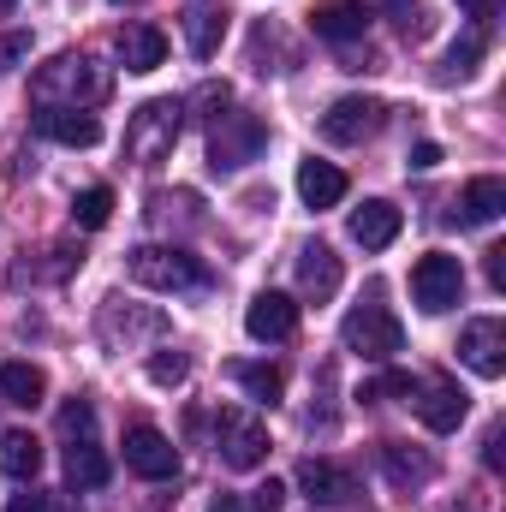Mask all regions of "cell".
Instances as JSON below:
<instances>
[{"instance_id": "obj_1", "label": "cell", "mask_w": 506, "mask_h": 512, "mask_svg": "<svg viewBox=\"0 0 506 512\" xmlns=\"http://www.w3.org/2000/svg\"><path fill=\"white\" fill-rule=\"evenodd\" d=\"M108 96V72L84 54H60L36 72V102L42 108H96Z\"/></svg>"}, {"instance_id": "obj_2", "label": "cell", "mask_w": 506, "mask_h": 512, "mask_svg": "<svg viewBox=\"0 0 506 512\" xmlns=\"http://www.w3.org/2000/svg\"><path fill=\"white\" fill-rule=\"evenodd\" d=\"M126 268L131 280L149 286V292H203L209 286V268L191 251H173V245H137Z\"/></svg>"}, {"instance_id": "obj_3", "label": "cell", "mask_w": 506, "mask_h": 512, "mask_svg": "<svg viewBox=\"0 0 506 512\" xmlns=\"http://www.w3.org/2000/svg\"><path fill=\"white\" fill-rule=\"evenodd\" d=\"M60 429H66V477L78 489H102L108 483V453L96 447V411H90V399H72L60 411Z\"/></svg>"}, {"instance_id": "obj_4", "label": "cell", "mask_w": 506, "mask_h": 512, "mask_svg": "<svg viewBox=\"0 0 506 512\" xmlns=\"http://www.w3.org/2000/svg\"><path fill=\"white\" fill-rule=\"evenodd\" d=\"M340 340H346L358 358H370V364H393V358L405 352V328H399V316H393L387 304H358V310L340 322Z\"/></svg>"}, {"instance_id": "obj_5", "label": "cell", "mask_w": 506, "mask_h": 512, "mask_svg": "<svg viewBox=\"0 0 506 512\" xmlns=\"http://www.w3.org/2000/svg\"><path fill=\"white\" fill-rule=\"evenodd\" d=\"M215 453H221V465H233V471H256V465L268 459V423L251 417V411H239V405H227V411L215 417Z\"/></svg>"}, {"instance_id": "obj_6", "label": "cell", "mask_w": 506, "mask_h": 512, "mask_svg": "<svg viewBox=\"0 0 506 512\" xmlns=\"http://www.w3.org/2000/svg\"><path fill=\"white\" fill-rule=\"evenodd\" d=\"M411 298H417V310H429V316L453 310V304L465 298V268H459V256H447V251L417 256V268H411Z\"/></svg>"}, {"instance_id": "obj_7", "label": "cell", "mask_w": 506, "mask_h": 512, "mask_svg": "<svg viewBox=\"0 0 506 512\" xmlns=\"http://www.w3.org/2000/svg\"><path fill=\"white\" fill-rule=\"evenodd\" d=\"M262 143H268V126L256 114H221L215 137H209V167L215 173H239V167H251L262 155Z\"/></svg>"}, {"instance_id": "obj_8", "label": "cell", "mask_w": 506, "mask_h": 512, "mask_svg": "<svg viewBox=\"0 0 506 512\" xmlns=\"http://www.w3.org/2000/svg\"><path fill=\"white\" fill-rule=\"evenodd\" d=\"M179 114H185V102H149V108H137L126 126V149L137 161H161L167 149H173V137H179Z\"/></svg>"}, {"instance_id": "obj_9", "label": "cell", "mask_w": 506, "mask_h": 512, "mask_svg": "<svg viewBox=\"0 0 506 512\" xmlns=\"http://www.w3.org/2000/svg\"><path fill=\"white\" fill-rule=\"evenodd\" d=\"M411 405H417L423 429H435V435H453V429L465 423V411H471L465 387L453 382V376H429V382H417L411 387Z\"/></svg>"}, {"instance_id": "obj_10", "label": "cell", "mask_w": 506, "mask_h": 512, "mask_svg": "<svg viewBox=\"0 0 506 512\" xmlns=\"http://www.w3.org/2000/svg\"><path fill=\"white\" fill-rule=\"evenodd\" d=\"M387 120V102L376 96H340L328 114H322V137L328 143H370Z\"/></svg>"}, {"instance_id": "obj_11", "label": "cell", "mask_w": 506, "mask_h": 512, "mask_svg": "<svg viewBox=\"0 0 506 512\" xmlns=\"http://www.w3.org/2000/svg\"><path fill=\"white\" fill-rule=\"evenodd\" d=\"M126 465L137 477H149V483H167V477H179V447L161 429L137 423V429H126Z\"/></svg>"}, {"instance_id": "obj_12", "label": "cell", "mask_w": 506, "mask_h": 512, "mask_svg": "<svg viewBox=\"0 0 506 512\" xmlns=\"http://www.w3.org/2000/svg\"><path fill=\"white\" fill-rule=\"evenodd\" d=\"M459 358H465L483 382L506 376V322H495V316L465 322V334H459Z\"/></svg>"}, {"instance_id": "obj_13", "label": "cell", "mask_w": 506, "mask_h": 512, "mask_svg": "<svg viewBox=\"0 0 506 512\" xmlns=\"http://www.w3.org/2000/svg\"><path fill=\"white\" fill-rule=\"evenodd\" d=\"M298 489H304L310 507H346L358 495V477L346 465H334V459H304L298 465Z\"/></svg>"}, {"instance_id": "obj_14", "label": "cell", "mask_w": 506, "mask_h": 512, "mask_svg": "<svg viewBox=\"0 0 506 512\" xmlns=\"http://www.w3.org/2000/svg\"><path fill=\"white\" fill-rule=\"evenodd\" d=\"M292 328H298V304L286 292H256L251 310H245V334L274 346V340H292Z\"/></svg>"}, {"instance_id": "obj_15", "label": "cell", "mask_w": 506, "mask_h": 512, "mask_svg": "<svg viewBox=\"0 0 506 512\" xmlns=\"http://www.w3.org/2000/svg\"><path fill=\"white\" fill-rule=\"evenodd\" d=\"M36 131L54 137V143H66V149H90V143H102L96 114H84V108H42V114H36Z\"/></svg>"}, {"instance_id": "obj_16", "label": "cell", "mask_w": 506, "mask_h": 512, "mask_svg": "<svg viewBox=\"0 0 506 512\" xmlns=\"http://www.w3.org/2000/svg\"><path fill=\"white\" fill-rule=\"evenodd\" d=\"M501 209H506V179H495V173L471 179L465 197H459V221L465 227H489V221H501Z\"/></svg>"}, {"instance_id": "obj_17", "label": "cell", "mask_w": 506, "mask_h": 512, "mask_svg": "<svg viewBox=\"0 0 506 512\" xmlns=\"http://www.w3.org/2000/svg\"><path fill=\"white\" fill-rule=\"evenodd\" d=\"M298 197H304L310 209H334V203L346 197V173H340L334 161H316V155H310V161L298 167Z\"/></svg>"}, {"instance_id": "obj_18", "label": "cell", "mask_w": 506, "mask_h": 512, "mask_svg": "<svg viewBox=\"0 0 506 512\" xmlns=\"http://www.w3.org/2000/svg\"><path fill=\"white\" fill-rule=\"evenodd\" d=\"M352 239H358L364 251H387V245L399 239V209L381 203V197H370V203L352 215Z\"/></svg>"}, {"instance_id": "obj_19", "label": "cell", "mask_w": 506, "mask_h": 512, "mask_svg": "<svg viewBox=\"0 0 506 512\" xmlns=\"http://www.w3.org/2000/svg\"><path fill=\"white\" fill-rule=\"evenodd\" d=\"M298 280H304V292L322 304V298H334L340 292V256L328 251V245H304L298 251Z\"/></svg>"}, {"instance_id": "obj_20", "label": "cell", "mask_w": 506, "mask_h": 512, "mask_svg": "<svg viewBox=\"0 0 506 512\" xmlns=\"http://www.w3.org/2000/svg\"><path fill=\"white\" fill-rule=\"evenodd\" d=\"M310 24H316V36H328V42H358V36L370 30V12L352 6V0H334V6H322Z\"/></svg>"}, {"instance_id": "obj_21", "label": "cell", "mask_w": 506, "mask_h": 512, "mask_svg": "<svg viewBox=\"0 0 506 512\" xmlns=\"http://www.w3.org/2000/svg\"><path fill=\"white\" fill-rule=\"evenodd\" d=\"M120 54H126V72H155L167 60V36L155 24H131L120 36Z\"/></svg>"}, {"instance_id": "obj_22", "label": "cell", "mask_w": 506, "mask_h": 512, "mask_svg": "<svg viewBox=\"0 0 506 512\" xmlns=\"http://www.w3.org/2000/svg\"><path fill=\"white\" fill-rule=\"evenodd\" d=\"M42 393H48V376L36 370V364H0V399L6 405H42Z\"/></svg>"}, {"instance_id": "obj_23", "label": "cell", "mask_w": 506, "mask_h": 512, "mask_svg": "<svg viewBox=\"0 0 506 512\" xmlns=\"http://www.w3.org/2000/svg\"><path fill=\"white\" fill-rule=\"evenodd\" d=\"M0 471H12L18 483H30V477L42 471V441H36V435H24V429L0 435Z\"/></svg>"}, {"instance_id": "obj_24", "label": "cell", "mask_w": 506, "mask_h": 512, "mask_svg": "<svg viewBox=\"0 0 506 512\" xmlns=\"http://www.w3.org/2000/svg\"><path fill=\"white\" fill-rule=\"evenodd\" d=\"M381 465H387V477H393L399 489H417V483H429V477H435V465H429L423 453H405L399 441H387V447H381Z\"/></svg>"}, {"instance_id": "obj_25", "label": "cell", "mask_w": 506, "mask_h": 512, "mask_svg": "<svg viewBox=\"0 0 506 512\" xmlns=\"http://www.w3.org/2000/svg\"><path fill=\"white\" fill-rule=\"evenodd\" d=\"M233 382L245 387L256 405H280V393H286V376L274 364H233Z\"/></svg>"}, {"instance_id": "obj_26", "label": "cell", "mask_w": 506, "mask_h": 512, "mask_svg": "<svg viewBox=\"0 0 506 512\" xmlns=\"http://www.w3.org/2000/svg\"><path fill=\"white\" fill-rule=\"evenodd\" d=\"M221 24H227V12H215V6H203V0H197V6L185 12L191 54H203V60H209V54H215V42H221Z\"/></svg>"}, {"instance_id": "obj_27", "label": "cell", "mask_w": 506, "mask_h": 512, "mask_svg": "<svg viewBox=\"0 0 506 512\" xmlns=\"http://www.w3.org/2000/svg\"><path fill=\"white\" fill-rule=\"evenodd\" d=\"M108 215H114V191H108V185H90V191H78V203H72V221H78L84 233L108 227Z\"/></svg>"}, {"instance_id": "obj_28", "label": "cell", "mask_w": 506, "mask_h": 512, "mask_svg": "<svg viewBox=\"0 0 506 512\" xmlns=\"http://www.w3.org/2000/svg\"><path fill=\"white\" fill-rule=\"evenodd\" d=\"M477 60H483V36L471 30V36H459L453 48H447V60H441V78L453 84V78H471L477 72Z\"/></svg>"}, {"instance_id": "obj_29", "label": "cell", "mask_w": 506, "mask_h": 512, "mask_svg": "<svg viewBox=\"0 0 506 512\" xmlns=\"http://www.w3.org/2000/svg\"><path fill=\"white\" fill-rule=\"evenodd\" d=\"M185 376H191V358H185V352H155V358H149V382L179 387Z\"/></svg>"}, {"instance_id": "obj_30", "label": "cell", "mask_w": 506, "mask_h": 512, "mask_svg": "<svg viewBox=\"0 0 506 512\" xmlns=\"http://www.w3.org/2000/svg\"><path fill=\"white\" fill-rule=\"evenodd\" d=\"M387 18H393L405 36H423V24H429V18H423V0H387Z\"/></svg>"}, {"instance_id": "obj_31", "label": "cell", "mask_w": 506, "mask_h": 512, "mask_svg": "<svg viewBox=\"0 0 506 512\" xmlns=\"http://www.w3.org/2000/svg\"><path fill=\"white\" fill-rule=\"evenodd\" d=\"M280 507H286V489L268 477V483H256V489H251V507H245V512H280Z\"/></svg>"}, {"instance_id": "obj_32", "label": "cell", "mask_w": 506, "mask_h": 512, "mask_svg": "<svg viewBox=\"0 0 506 512\" xmlns=\"http://www.w3.org/2000/svg\"><path fill=\"white\" fill-rule=\"evenodd\" d=\"M24 54H30V30L6 36V42H0V72H12V60H24Z\"/></svg>"}, {"instance_id": "obj_33", "label": "cell", "mask_w": 506, "mask_h": 512, "mask_svg": "<svg viewBox=\"0 0 506 512\" xmlns=\"http://www.w3.org/2000/svg\"><path fill=\"white\" fill-rule=\"evenodd\" d=\"M489 286H495V292H506V245H495V251H489Z\"/></svg>"}, {"instance_id": "obj_34", "label": "cell", "mask_w": 506, "mask_h": 512, "mask_svg": "<svg viewBox=\"0 0 506 512\" xmlns=\"http://www.w3.org/2000/svg\"><path fill=\"white\" fill-rule=\"evenodd\" d=\"M411 167H417V173L441 167V149H435V143H417V149H411Z\"/></svg>"}, {"instance_id": "obj_35", "label": "cell", "mask_w": 506, "mask_h": 512, "mask_svg": "<svg viewBox=\"0 0 506 512\" xmlns=\"http://www.w3.org/2000/svg\"><path fill=\"white\" fill-rule=\"evenodd\" d=\"M501 441H506V429H489V447H483V459H489V471H501Z\"/></svg>"}, {"instance_id": "obj_36", "label": "cell", "mask_w": 506, "mask_h": 512, "mask_svg": "<svg viewBox=\"0 0 506 512\" xmlns=\"http://www.w3.org/2000/svg\"><path fill=\"white\" fill-rule=\"evenodd\" d=\"M209 512H245V501H239V495H215V501H209Z\"/></svg>"}, {"instance_id": "obj_37", "label": "cell", "mask_w": 506, "mask_h": 512, "mask_svg": "<svg viewBox=\"0 0 506 512\" xmlns=\"http://www.w3.org/2000/svg\"><path fill=\"white\" fill-rule=\"evenodd\" d=\"M459 6H465V12H471V18H489V12H495V6H501V0H459Z\"/></svg>"}, {"instance_id": "obj_38", "label": "cell", "mask_w": 506, "mask_h": 512, "mask_svg": "<svg viewBox=\"0 0 506 512\" xmlns=\"http://www.w3.org/2000/svg\"><path fill=\"white\" fill-rule=\"evenodd\" d=\"M6 512H42V495H18Z\"/></svg>"}, {"instance_id": "obj_39", "label": "cell", "mask_w": 506, "mask_h": 512, "mask_svg": "<svg viewBox=\"0 0 506 512\" xmlns=\"http://www.w3.org/2000/svg\"><path fill=\"white\" fill-rule=\"evenodd\" d=\"M12 6H18V0H0V12H12Z\"/></svg>"}, {"instance_id": "obj_40", "label": "cell", "mask_w": 506, "mask_h": 512, "mask_svg": "<svg viewBox=\"0 0 506 512\" xmlns=\"http://www.w3.org/2000/svg\"><path fill=\"white\" fill-rule=\"evenodd\" d=\"M114 6H126V0H114Z\"/></svg>"}]
</instances>
